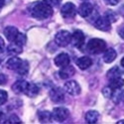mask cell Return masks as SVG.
<instances>
[{
	"label": "cell",
	"mask_w": 124,
	"mask_h": 124,
	"mask_svg": "<svg viewBox=\"0 0 124 124\" xmlns=\"http://www.w3.org/2000/svg\"><path fill=\"white\" fill-rule=\"evenodd\" d=\"M28 10L31 16L38 19V20H44L48 19L53 15V7L49 6L44 1L43 2H34L30 4Z\"/></svg>",
	"instance_id": "1"
},
{
	"label": "cell",
	"mask_w": 124,
	"mask_h": 124,
	"mask_svg": "<svg viewBox=\"0 0 124 124\" xmlns=\"http://www.w3.org/2000/svg\"><path fill=\"white\" fill-rule=\"evenodd\" d=\"M106 48V43L101 39H91L87 44V51L90 54L98 55L103 53Z\"/></svg>",
	"instance_id": "2"
},
{
	"label": "cell",
	"mask_w": 124,
	"mask_h": 124,
	"mask_svg": "<svg viewBox=\"0 0 124 124\" xmlns=\"http://www.w3.org/2000/svg\"><path fill=\"white\" fill-rule=\"evenodd\" d=\"M70 38H71V34L69 31L62 30L60 32H58L57 35L55 36V42L59 47H67L70 43Z\"/></svg>",
	"instance_id": "3"
},
{
	"label": "cell",
	"mask_w": 124,
	"mask_h": 124,
	"mask_svg": "<svg viewBox=\"0 0 124 124\" xmlns=\"http://www.w3.org/2000/svg\"><path fill=\"white\" fill-rule=\"evenodd\" d=\"M61 14L64 18H74L77 14V7L74 3L67 2L62 6Z\"/></svg>",
	"instance_id": "4"
},
{
	"label": "cell",
	"mask_w": 124,
	"mask_h": 124,
	"mask_svg": "<svg viewBox=\"0 0 124 124\" xmlns=\"http://www.w3.org/2000/svg\"><path fill=\"white\" fill-rule=\"evenodd\" d=\"M70 111L65 107H56L52 112V117L59 122H63L66 119H68Z\"/></svg>",
	"instance_id": "5"
},
{
	"label": "cell",
	"mask_w": 124,
	"mask_h": 124,
	"mask_svg": "<svg viewBox=\"0 0 124 124\" xmlns=\"http://www.w3.org/2000/svg\"><path fill=\"white\" fill-rule=\"evenodd\" d=\"M85 34L82 33V31L76 30L74 34L71 35L70 43L77 48H81L85 45Z\"/></svg>",
	"instance_id": "6"
},
{
	"label": "cell",
	"mask_w": 124,
	"mask_h": 124,
	"mask_svg": "<svg viewBox=\"0 0 124 124\" xmlns=\"http://www.w3.org/2000/svg\"><path fill=\"white\" fill-rule=\"evenodd\" d=\"M93 25L96 29H98L100 31H104V32H107V31H109L111 29V23L104 16L103 17L98 16L93 21Z\"/></svg>",
	"instance_id": "7"
},
{
	"label": "cell",
	"mask_w": 124,
	"mask_h": 124,
	"mask_svg": "<svg viewBox=\"0 0 124 124\" xmlns=\"http://www.w3.org/2000/svg\"><path fill=\"white\" fill-rule=\"evenodd\" d=\"M65 90L70 95H78L80 93V86L76 80H69L65 84Z\"/></svg>",
	"instance_id": "8"
},
{
	"label": "cell",
	"mask_w": 124,
	"mask_h": 124,
	"mask_svg": "<svg viewBox=\"0 0 124 124\" xmlns=\"http://www.w3.org/2000/svg\"><path fill=\"white\" fill-rule=\"evenodd\" d=\"M93 6H92L91 3L89 2H84V3H81L78 9V14L81 16V17H84V18H87L91 15L92 11H93Z\"/></svg>",
	"instance_id": "9"
},
{
	"label": "cell",
	"mask_w": 124,
	"mask_h": 124,
	"mask_svg": "<svg viewBox=\"0 0 124 124\" xmlns=\"http://www.w3.org/2000/svg\"><path fill=\"white\" fill-rule=\"evenodd\" d=\"M50 97L54 102L60 103L62 101H64L65 93H64L63 89H62L61 87H54V88H52L51 91H50Z\"/></svg>",
	"instance_id": "10"
},
{
	"label": "cell",
	"mask_w": 124,
	"mask_h": 124,
	"mask_svg": "<svg viewBox=\"0 0 124 124\" xmlns=\"http://www.w3.org/2000/svg\"><path fill=\"white\" fill-rule=\"evenodd\" d=\"M55 65L59 68H63V67H66L68 65H70V56L67 54V53H62V54H59L55 60Z\"/></svg>",
	"instance_id": "11"
},
{
	"label": "cell",
	"mask_w": 124,
	"mask_h": 124,
	"mask_svg": "<svg viewBox=\"0 0 124 124\" xmlns=\"http://www.w3.org/2000/svg\"><path fill=\"white\" fill-rule=\"evenodd\" d=\"M76 73V70L73 66H70V65H68L66 67H63L62 68V70H60V77L61 78H63V79H68L70 78H71Z\"/></svg>",
	"instance_id": "12"
},
{
	"label": "cell",
	"mask_w": 124,
	"mask_h": 124,
	"mask_svg": "<svg viewBox=\"0 0 124 124\" xmlns=\"http://www.w3.org/2000/svg\"><path fill=\"white\" fill-rule=\"evenodd\" d=\"M116 57H117V54H116L114 49L109 48V49H106V50L103 51V57L102 58H103V61L107 64L112 63V62L116 59Z\"/></svg>",
	"instance_id": "13"
},
{
	"label": "cell",
	"mask_w": 124,
	"mask_h": 124,
	"mask_svg": "<svg viewBox=\"0 0 124 124\" xmlns=\"http://www.w3.org/2000/svg\"><path fill=\"white\" fill-rule=\"evenodd\" d=\"M18 33V29L14 26H8L4 29V35L9 42H13Z\"/></svg>",
	"instance_id": "14"
},
{
	"label": "cell",
	"mask_w": 124,
	"mask_h": 124,
	"mask_svg": "<svg viewBox=\"0 0 124 124\" xmlns=\"http://www.w3.org/2000/svg\"><path fill=\"white\" fill-rule=\"evenodd\" d=\"M28 84L29 82H27L26 80H17L12 85V89L16 93H25Z\"/></svg>",
	"instance_id": "15"
},
{
	"label": "cell",
	"mask_w": 124,
	"mask_h": 124,
	"mask_svg": "<svg viewBox=\"0 0 124 124\" xmlns=\"http://www.w3.org/2000/svg\"><path fill=\"white\" fill-rule=\"evenodd\" d=\"M76 63H77V66H78L80 70H84L88 69V68L92 65V61H91V59H90L89 57L85 56V57H81V58L78 59Z\"/></svg>",
	"instance_id": "16"
},
{
	"label": "cell",
	"mask_w": 124,
	"mask_h": 124,
	"mask_svg": "<svg viewBox=\"0 0 124 124\" xmlns=\"http://www.w3.org/2000/svg\"><path fill=\"white\" fill-rule=\"evenodd\" d=\"M22 51H23V46H20L15 42H11V44L7 47L8 54L12 56H17L19 54H21Z\"/></svg>",
	"instance_id": "17"
},
{
	"label": "cell",
	"mask_w": 124,
	"mask_h": 124,
	"mask_svg": "<svg viewBox=\"0 0 124 124\" xmlns=\"http://www.w3.org/2000/svg\"><path fill=\"white\" fill-rule=\"evenodd\" d=\"M22 63V60L18 58V57H12V58H10L8 61H7V63H6V67L9 69V70H16L19 66L21 65Z\"/></svg>",
	"instance_id": "18"
},
{
	"label": "cell",
	"mask_w": 124,
	"mask_h": 124,
	"mask_svg": "<svg viewBox=\"0 0 124 124\" xmlns=\"http://www.w3.org/2000/svg\"><path fill=\"white\" fill-rule=\"evenodd\" d=\"M115 103H119L120 101H122L124 99V90H122L121 88H115L113 89L112 94L110 97Z\"/></svg>",
	"instance_id": "19"
},
{
	"label": "cell",
	"mask_w": 124,
	"mask_h": 124,
	"mask_svg": "<svg viewBox=\"0 0 124 124\" xmlns=\"http://www.w3.org/2000/svg\"><path fill=\"white\" fill-rule=\"evenodd\" d=\"M85 118L87 123H95L99 119V113L95 110H89L86 112Z\"/></svg>",
	"instance_id": "20"
},
{
	"label": "cell",
	"mask_w": 124,
	"mask_h": 124,
	"mask_svg": "<svg viewBox=\"0 0 124 124\" xmlns=\"http://www.w3.org/2000/svg\"><path fill=\"white\" fill-rule=\"evenodd\" d=\"M39 93V87L34 84H28V86L26 88L25 94L29 97H35Z\"/></svg>",
	"instance_id": "21"
},
{
	"label": "cell",
	"mask_w": 124,
	"mask_h": 124,
	"mask_svg": "<svg viewBox=\"0 0 124 124\" xmlns=\"http://www.w3.org/2000/svg\"><path fill=\"white\" fill-rule=\"evenodd\" d=\"M124 85V79L121 77H117L114 78H111L110 79V85L109 86L112 89H115V88H122Z\"/></svg>",
	"instance_id": "22"
},
{
	"label": "cell",
	"mask_w": 124,
	"mask_h": 124,
	"mask_svg": "<svg viewBox=\"0 0 124 124\" xmlns=\"http://www.w3.org/2000/svg\"><path fill=\"white\" fill-rule=\"evenodd\" d=\"M16 71L18 73V75H20L21 77H25L29 71V63L27 61H22L21 65L19 66V68L16 70Z\"/></svg>",
	"instance_id": "23"
},
{
	"label": "cell",
	"mask_w": 124,
	"mask_h": 124,
	"mask_svg": "<svg viewBox=\"0 0 124 124\" xmlns=\"http://www.w3.org/2000/svg\"><path fill=\"white\" fill-rule=\"evenodd\" d=\"M53 117H52V113L49 111H40L39 112V120L42 123H48L51 122Z\"/></svg>",
	"instance_id": "24"
},
{
	"label": "cell",
	"mask_w": 124,
	"mask_h": 124,
	"mask_svg": "<svg viewBox=\"0 0 124 124\" xmlns=\"http://www.w3.org/2000/svg\"><path fill=\"white\" fill-rule=\"evenodd\" d=\"M121 76V70H119L118 67H113L111 68L108 71H107V78L109 79L111 78H117V77H120Z\"/></svg>",
	"instance_id": "25"
},
{
	"label": "cell",
	"mask_w": 124,
	"mask_h": 124,
	"mask_svg": "<svg viewBox=\"0 0 124 124\" xmlns=\"http://www.w3.org/2000/svg\"><path fill=\"white\" fill-rule=\"evenodd\" d=\"M104 17L110 23H114L117 20V14L114 11H112V10H107V11L104 13Z\"/></svg>",
	"instance_id": "26"
},
{
	"label": "cell",
	"mask_w": 124,
	"mask_h": 124,
	"mask_svg": "<svg viewBox=\"0 0 124 124\" xmlns=\"http://www.w3.org/2000/svg\"><path fill=\"white\" fill-rule=\"evenodd\" d=\"M13 42L17 43V44L20 45V46H24L25 43H26V36H25L23 33H18L17 36H16V38H15V40L13 41Z\"/></svg>",
	"instance_id": "27"
},
{
	"label": "cell",
	"mask_w": 124,
	"mask_h": 124,
	"mask_svg": "<svg viewBox=\"0 0 124 124\" xmlns=\"http://www.w3.org/2000/svg\"><path fill=\"white\" fill-rule=\"evenodd\" d=\"M43 1L51 7H58L60 6L62 0H43Z\"/></svg>",
	"instance_id": "28"
},
{
	"label": "cell",
	"mask_w": 124,
	"mask_h": 124,
	"mask_svg": "<svg viewBox=\"0 0 124 124\" xmlns=\"http://www.w3.org/2000/svg\"><path fill=\"white\" fill-rule=\"evenodd\" d=\"M7 98H8L7 92L2 90V89H0V105L4 104V103L7 101Z\"/></svg>",
	"instance_id": "29"
},
{
	"label": "cell",
	"mask_w": 124,
	"mask_h": 124,
	"mask_svg": "<svg viewBox=\"0 0 124 124\" xmlns=\"http://www.w3.org/2000/svg\"><path fill=\"white\" fill-rule=\"evenodd\" d=\"M112 91H113V89L108 85V86H106V87H104L102 89V93H103V95H104L106 98H110L111 94H112Z\"/></svg>",
	"instance_id": "30"
},
{
	"label": "cell",
	"mask_w": 124,
	"mask_h": 124,
	"mask_svg": "<svg viewBox=\"0 0 124 124\" xmlns=\"http://www.w3.org/2000/svg\"><path fill=\"white\" fill-rule=\"evenodd\" d=\"M4 122H5V123H21L22 121L18 118L17 115H11L7 120H5Z\"/></svg>",
	"instance_id": "31"
},
{
	"label": "cell",
	"mask_w": 124,
	"mask_h": 124,
	"mask_svg": "<svg viewBox=\"0 0 124 124\" xmlns=\"http://www.w3.org/2000/svg\"><path fill=\"white\" fill-rule=\"evenodd\" d=\"M104 2L107 4V5H110V6H114V5H117L119 0H104Z\"/></svg>",
	"instance_id": "32"
},
{
	"label": "cell",
	"mask_w": 124,
	"mask_h": 124,
	"mask_svg": "<svg viewBox=\"0 0 124 124\" xmlns=\"http://www.w3.org/2000/svg\"><path fill=\"white\" fill-rule=\"evenodd\" d=\"M6 82H7V78H6V76H4L3 74H0V85H5Z\"/></svg>",
	"instance_id": "33"
},
{
	"label": "cell",
	"mask_w": 124,
	"mask_h": 124,
	"mask_svg": "<svg viewBox=\"0 0 124 124\" xmlns=\"http://www.w3.org/2000/svg\"><path fill=\"white\" fill-rule=\"evenodd\" d=\"M4 48H5V43H4V40L0 37V52L1 51H3L4 50Z\"/></svg>",
	"instance_id": "34"
},
{
	"label": "cell",
	"mask_w": 124,
	"mask_h": 124,
	"mask_svg": "<svg viewBox=\"0 0 124 124\" xmlns=\"http://www.w3.org/2000/svg\"><path fill=\"white\" fill-rule=\"evenodd\" d=\"M118 34H119V36L124 40V26H122L120 29H119V31H118Z\"/></svg>",
	"instance_id": "35"
},
{
	"label": "cell",
	"mask_w": 124,
	"mask_h": 124,
	"mask_svg": "<svg viewBox=\"0 0 124 124\" xmlns=\"http://www.w3.org/2000/svg\"><path fill=\"white\" fill-rule=\"evenodd\" d=\"M5 5V0H0V11L3 8V6Z\"/></svg>",
	"instance_id": "36"
},
{
	"label": "cell",
	"mask_w": 124,
	"mask_h": 124,
	"mask_svg": "<svg viewBox=\"0 0 124 124\" xmlns=\"http://www.w3.org/2000/svg\"><path fill=\"white\" fill-rule=\"evenodd\" d=\"M4 118V115H3V113L2 112H0V122H3V119Z\"/></svg>",
	"instance_id": "37"
},
{
	"label": "cell",
	"mask_w": 124,
	"mask_h": 124,
	"mask_svg": "<svg viewBox=\"0 0 124 124\" xmlns=\"http://www.w3.org/2000/svg\"><path fill=\"white\" fill-rule=\"evenodd\" d=\"M120 64H121V66L124 68V57L121 59V62H120Z\"/></svg>",
	"instance_id": "38"
},
{
	"label": "cell",
	"mask_w": 124,
	"mask_h": 124,
	"mask_svg": "<svg viewBox=\"0 0 124 124\" xmlns=\"http://www.w3.org/2000/svg\"><path fill=\"white\" fill-rule=\"evenodd\" d=\"M118 123H124V120H120V121H118Z\"/></svg>",
	"instance_id": "39"
},
{
	"label": "cell",
	"mask_w": 124,
	"mask_h": 124,
	"mask_svg": "<svg viewBox=\"0 0 124 124\" xmlns=\"http://www.w3.org/2000/svg\"><path fill=\"white\" fill-rule=\"evenodd\" d=\"M81 1H86V0H81Z\"/></svg>",
	"instance_id": "40"
}]
</instances>
